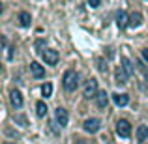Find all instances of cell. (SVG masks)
<instances>
[{"mask_svg": "<svg viewBox=\"0 0 148 144\" xmlns=\"http://www.w3.org/2000/svg\"><path fill=\"white\" fill-rule=\"evenodd\" d=\"M62 84H64V88H66L68 92H75L77 86H79V75H77L75 71H66Z\"/></svg>", "mask_w": 148, "mask_h": 144, "instance_id": "6da1fadb", "label": "cell"}, {"mask_svg": "<svg viewBox=\"0 0 148 144\" xmlns=\"http://www.w3.org/2000/svg\"><path fill=\"white\" fill-rule=\"evenodd\" d=\"M116 135L122 137V139H127L131 135V126H130L127 120H118L116 122Z\"/></svg>", "mask_w": 148, "mask_h": 144, "instance_id": "7a4b0ae2", "label": "cell"}, {"mask_svg": "<svg viewBox=\"0 0 148 144\" xmlns=\"http://www.w3.org/2000/svg\"><path fill=\"white\" fill-rule=\"evenodd\" d=\"M99 127H101V122L98 118H88L86 122L83 124V129L86 131V133H98Z\"/></svg>", "mask_w": 148, "mask_h": 144, "instance_id": "3957f363", "label": "cell"}, {"mask_svg": "<svg viewBox=\"0 0 148 144\" xmlns=\"http://www.w3.org/2000/svg\"><path fill=\"white\" fill-rule=\"evenodd\" d=\"M99 92H98V81L96 79H90L86 84H84V97H96Z\"/></svg>", "mask_w": 148, "mask_h": 144, "instance_id": "277c9868", "label": "cell"}, {"mask_svg": "<svg viewBox=\"0 0 148 144\" xmlns=\"http://www.w3.org/2000/svg\"><path fill=\"white\" fill-rule=\"evenodd\" d=\"M41 56H43L45 64H49V66H54L58 62V53L54 49H45L43 53H41Z\"/></svg>", "mask_w": 148, "mask_h": 144, "instance_id": "5b68a950", "label": "cell"}, {"mask_svg": "<svg viewBox=\"0 0 148 144\" xmlns=\"http://www.w3.org/2000/svg\"><path fill=\"white\" fill-rule=\"evenodd\" d=\"M54 118H56V122H58V126H60V127L68 126L69 116H68V111H66V109H60V107H58L56 112H54Z\"/></svg>", "mask_w": 148, "mask_h": 144, "instance_id": "8992f818", "label": "cell"}, {"mask_svg": "<svg viewBox=\"0 0 148 144\" xmlns=\"http://www.w3.org/2000/svg\"><path fill=\"white\" fill-rule=\"evenodd\" d=\"M10 99H11V105H13L15 109H21L23 107V96H21V92H19V90H11Z\"/></svg>", "mask_w": 148, "mask_h": 144, "instance_id": "52a82bcc", "label": "cell"}, {"mask_svg": "<svg viewBox=\"0 0 148 144\" xmlns=\"http://www.w3.org/2000/svg\"><path fill=\"white\" fill-rule=\"evenodd\" d=\"M30 71H32V75L36 77V79H41V77H45L43 66H40L38 62H32V64H30Z\"/></svg>", "mask_w": 148, "mask_h": 144, "instance_id": "ba28073f", "label": "cell"}, {"mask_svg": "<svg viewBox=\"0 0 148 144\" xmlns=\"http://www.w3.org/2000/svg\"><path fill=\"white\" fill-rule=\"evenodd\" d=\"M112 101H114L118 107H126L130 103V96L127 94H112Z\"/></svg>", "mask_w": 148, "mask_h": 144, "instance_id": "9c48e42d", "label": "cell"}, {"mask_svg": "<svg viewBox=\"0 0 148 144\" xmlns=\"http://www.w3.org/2000/svg\"><path fill=\"white\" fill-rule=\"evenodd\" d=\"M116 23H118L120 28H124V26L130 25V17H127L126 11H118V13H116Z\"/></svg>", "mask_w": 148, "mask_h": 144, "instance_id": "30bf717a", "label": "cell"}, {"mask_svg": "<svg viewBox=\"0 0 148 144\" xmlns=\"http://www.w3.org/2000/svg\"><path fill=\"white\" fill-rule=\"evenodd\" d=\"M120 64H122V69L127 73V75H133V64H131V60L130 58H126V56H122V60H120Z\"/></svg>", "mask_w": 148, "mask_h": 144, "instance_id": "8fae6325", "label": "cell"}, {"mask_svg": "<svg viewBox=\"0 0 148 144\" xmlns=\"http://www.w3.org/2000/svg\"><path fill=\"white\" fill-rule=\"evenodd\" d=\"M96 101H98V107L99 109H107V105H109V97L105 92H99L98 96H96Z\"/></svg>", "mask_w": 148, "mask_h": 144, "instance_id": "7c38bea8", "label": "cell"}, {"mask_svg": "<svg viewBox=\"0 0 148 144\" xmlns=\"http://www.w3.org/2000/svg\"><path fill=\"white\" fill-rule=\"evenodd\" d=\"M141 25H143V15L139 11L131 13L130 15V26H141Z\"/></svg>", "mask_w": 148, "mask_h": 144, "instance_id": "4fadbf2b", "label": "cell"}, {"mask_svg": "<svg viewBox=\"0 0 148 144\" xmlns=\"http://www.w3.org/2000/svg\"><path fill=\"white\" fill-rule=\"evenodd\" d=\"M127 77H130V75H127V73L122 69V66H120V68L116 69V83H118V84H126L127 83Z\"/></svg>", "mask_w": 148, "mask_h": 144, "instance_id": "5bb4252c", "label": "cell"}, {"mask_svg": "<svg viewBox=\"0 0 148 144\" xmlns=\"http://www.w3.org/2000/svg\"><path fill=\"white\" fill-rule=\"evenodd\" d=\"M148 139V127L146 126H139L137 127V141L139 142H145Z\"/></svg>", "mask_w": 148, "mask_h": 144, "instance_id": "9a60e30c", "label": "cell"}, {"mask_svg": "<svg viewBox=\"0 0 148 144\" xmlns=\"http://www.w3.org/2000/svg\"><path fill=\"white\" fill-rule=\"evenodd\" d=\"M30 21H32V19H30V13H26V11H21V13H19V25L21 26H30Z\"/></svg>", "mask_w": 148, "mask_h": 144, "instance_id": "2e32d148", "label": "cell"}, {"mask_svg": "<svg viewBox=\"0 0 148 144\" xmlns=\"http://www.w3.org/2000/svg\"><path fill=\"white\" fill-rule=\"evenodd\" d=\"M36 114L40 116V118H43V116L47 114V105H45L43 101H38L36 103Z\"/></svg>", "mask_w": 148, "mask_h": 144, "instance_id": "e0dca14e", "label": "cell"}, {"mask_svg": "<svg viewBox=\"0 0 148 144\" xmlns=\"http://www.w3.org/2000/svg\"><path fill=\"white\" fill-rule=\"evenodd\" d=\"M41 94H43L45 97H51V94H53V84L45 83L43 86H41Z\"/></svg>", "mask_w": 148, "mask_h": 144, "instance_id": "ac0fdd59", "label": "cell"}, {"mask_svg": "<svg viewBox=\"0 0 148 144\" xmlns=\"http://www.w3.org/2000/svg\"><path fill=\"white\" fill-rule=\"evenodd\" d=\"M99 4H101V0H88V6L90 8H98Z\"/></svg>", "mask_w": 148, "mask_h": 144, "instance_id": "d6986e66", "label": "cell"}, {"mask_svg": "<svg viewBox=\"0 0 148 144\" xmlns=\"http://www.w3.org/2000/svg\"><path fill=\"white\" fill-rule=\"evenodd\" d=\"M141 54H143V58H145V62H148V49H143Z\"/></svg>", "mask_w": 148, "mask_h": 144, "instance_id": "ffe728a7", "label": "cell"}, {"mask_svg": "<svg viewBox=\"0 0 148 144\" xmlns=\"http://www.w3.org/2000/svg\"><path fill=\"white\" fill-rule=\"evenodd\" d=\"M75 144H88V142H86V141H81V139H79V141H77Z\"/></svg>", "mask_w": 148, "mask_h": 144, "instance_id": "44dd1931", "label": "cell"}, {"mask_svg": "<svg viewBox=\"0 0 148 144\" xmlns=\"http://www.w3.org/2000/svg\"><path fill=\"white\" fill-rule=\"evenodd\" d=\"M4 144H11V142H4Z\"/></svg>", "mask_w": 148, "mask_h": 144, "instance_id": "7402d4cb", "label": "cell"}]
</instances>
